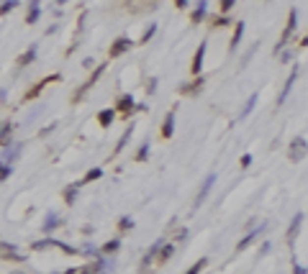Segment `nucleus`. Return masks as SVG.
<instances>
[{"label":"nucleus","mask_w":308,"mask_h":274,"mask_svg":"<svg viewBox=\"0 0 308 274\" xmlns=\"http://www.w3.org/2000/svg\"><path fill=\"white\" fill-rule=\"evenodd\" d=\"M301 223H303V213H298V215H295V218L290 221V228H288V244H293V241H295V233H298Z\"/></svg>","instance_id":"6"},{"label":"nucleus","mask_w":308,"mask_h":274,"mask_svg":"<svg viewBox=\"0 0 308 274\" xmlns=\"http://www.w3.org/2000/svg\"><path fill=\"white\" fill-rule=\"evenodd\" d=\"M172 128H175V113H167L165 125H162V136H165V139H169V136H172Z\"/></svg>","instance_id":"8"},{"label":"nucleus","mask_w":308,"mask_h":274,"mask_svg":"<svg viewBox=\"0 0 308 274\" xmlns=\"http://www.w3.org/2000/svg\"><path fill=\"white\" fill-rule=\"evenodd\" d=\"M8 133H10V125L5 123V125H3V144H8Z\"/></svg>","instance_id":"29"},{"label":"nucleus","mask_w":308,"mask_h":274,"mask_svg":"<svg viewBox=\"0 0 308 274\" xmlns=\"http://www.w3.org/2000/svg\"><path fill=\"white\" fill-rule=\"evenodd\" d=\"M234 8V0H221V10H231Z\"/></svg>","instance_id":"26"},{"label":"nucleus","mask_w":308,"mask_h":274,"mask_svg":"<svg viewBox=\"0 0 308 274\" xmlns=\"http://www.w3.org/2000/svg\"><path fill=\"white\" fill-rule=\"evenodd\" d=\"M213 182H216V174H208L205 177V182H203V187H200V192H198V198H196V208H200L203 205V200L208 198V192H211V187H213Z\"/></svg>","instance_id":"3"},{"label":"nucleus","mask_w":308,"mask_h":274,"mask_svg":"<svg viewBox=\"0 0 308 274\" xmlns=\"http://www.w3.org/2000/svg\"><path fill=\"white\" fill-rule=\"evenodd\" d=\"M205 5H208V0H200V3H198V10L193 13V24H200V21H203V16H205Z\"/></svg>","instance_id":"14"},{"label":"nucleus","mask_w":308,"mask_h":274,"mask_svg":"<svg viewBox=\"0 0 308 274\" xmlns=\"http://www.w3.org/2000/svg\"><path fill=\"white\" fill-rule=\"evenodd\" d=\"M293 274H306V269H303V267H298V264H295V269H293Z\"/></svg>","instance_id":"32"},{"label":"nucleus","mask_w":308,"mask_h":274,"mask_svg":"<svg viewBox=\"0 0 308 274\" xmlns=\"http://www.w3.org/2000/svg\"><path fill=\"white\" fill-rule=\"evenodd\" d=\"M18 5V0H5V3H3V8H0V13H3V16H8L10 13V10H13Z\"/></svg>","instance_id":"18"},{"label":"nucleus","mask_w":308,"mask_h":274,"mask_svg":"<svg viewBox=\"0 0 308 274\" xmlns=\"http://www.w3.org/2000/svg\"><path fill=\"white\" fill-rule=\"evenodd\" d=\"M259 231H262V225H259V228H257V231H252V233H247V236H244V238H242V241H239V246H236V249H239V251H242V249H247V246H249V244H252V238H254V236H257V233H259Z\"/></svg>","instance_id":"15"},{"label":"nucleus","mask_w":308,"mask_h":274,"mask_svg":"<svg viewBox=\"0 0 308 274\" xmlns=\"http://www.w3.org/2000/svg\"><path fill=\"white\" fill-rule=\"evenodd\" d=\"M188 5V0H177V8H185Z\"/></svg>","instance_id":"33"},{"label":"nucleus","mask_w":308,"mask_h":274,"mask_svg":"<svg viewBox=\"0 0 308 274\" xmlns=\"http://www.w3.org/2000/svg\"><path fill=\"white\" fill-rule=\"evenodd\" d=\"M203 56H205V41L198 47L196 56H193V64H190V72H193V75H200V70H203Z\"/></svg>","instance_id":"4"},{"label":"nucleus","mask_w":308,"mask_h":274,"mask_svg":"<svg viewBox=\"0 0 308 274\" xmlns=\"http://www.w3.org/2000/svg\"><path fill=\"white\" fill-rule=\"evenodd\" d=\"M254 102H257V93H254L252 98H249V100H247V105H244V110H242V116H239V118H247V116H249V113H252V108H254Z\"/></svg>","instance_id":"16"},{"label":"nucleus","mask_w":308,"mask_h":274,"mask_svg":"<svg viewBox=\"0 0 308 274\" xmlns=\"http://www.w3.org/2000/svg\"><path fill=\"white\" fill-rule=\"evenodd\" d=\"M306 151H308L306 139H303V136H295V139L290 141V159H293V162H301V159L306 156Z\"/></svg>","instance_id":"2"},{"label":"nucleus","mask_w":308,"mask_h":274,"mask_svg":"<svg viewBox=\"0 0 308 274\" xmlns=\"http://www.w3.org/2000/svg\"><path fill=\"white\" fill-rule=\"evenodd\" d=\"M203 267H205V259H200V261H198V264H196V267H190V269H188L185 274H198V272H200Z\"/></svg>","instance_id":"23"},{"label":"nucleus","mask_w":308,"mask_h":274,"mask_svg":"<svg viewBox=\"0 0 308 274\" xmlns=\"http://www.w3.org/2000/svg\"><path fill=\"white\" fill-rule=\"evenodd\" d=\"M8 174H10V167L3 164V169H0V179H8Z\"/></svg>","instance_id":"27"},{"label":"nucleus","mask_w":308,"mask_h":274,"mask_svg":"<svg viewBox=\"0 0 308 274\" xmlns=\"http://www.w3.org/2000/svg\"><path fill=\"white\" fill-rule=\"evenodd\" d=\"M103 174V169H93V172H87L85 177H83V182H93V179H98Z\"/></svg>","instance_id":"21"},{"label":"nucleus","mask_w":308,"mask_h":274,"mask_svg":"<svg viewBox=\"0 0 308 274\" xmlns=\"http://www.w3.org/2000/svg\"><path fill=\"white\" fill-rule=\"evenodd\" d=\"M98 123L103 125V128H108V125L113 123V110H100V116H98Z\"/></svg>","instance_id":"13"},{"label":"nucleus","mask_w":308,"mask_h":274,"mask_svg":"<svg viewBox=\"0 0 308 274\" xmlns=\"http://www.w3.org/2000/svg\"><path fill=\"white\" fill-rule=\"evenodd\" d=\"M154 28H157L154 24H152V26H146V33H144V41H149V39H152V33H154Z\"/></svg>","instance_id":"25"},{"label":"nucleus","mask_w":308,"mask_h":274,"mask_svg":"<svg viewBox=\"0 0 308 274\" xmlns=\"http://www.w3.org/2000/svg\"><path fill=\"white\" fill-rule=\"evenodd\" d=\"M303 47H308V36H306V39H303Z\"/></svg>","instance_id":"34"},{"label":"nucleus","mask_w":308,"mask_h":274,"mask_svg":"<svg viewBox=\"0 0 308 274\" xmlns=\"http://www.w3.org/2000/svg\"><path fill=\"white\" fill-rule=\"evenodd\" d=\"M242 36H244V21H239V24H236V31H234V36H231V49H236V47H239Z\"/></svg>","instance_id":"10"},{"label":"nucleus","mask_w":308,"mask_h":274,"mask_svg":"<svg viewBox=\"0 0 308 274\" xmlns=\"http://www.w3.org/2000/svg\"><path fill=\"white\" fill-rule=\"evenodd\" d=\"M64 200L72 205V202L77 200V190H75V187H67V190H64Z\"/></svg>","instance_id":"20"},{"label":"nucleus","mask_w":308,"mask_h":274,"mask_svg":"<svg viewBox=\"0 0 308 274\" xmlns=\"http://www.w3.org/2000/svg\"><path fill=\"white\" fill-rule=\"evenodd\" d=\"M56 3H59V5H62V3H67V0H56Z\"/></svg>","instance_id":"35"},{"label":"nucleus","mask_w":308,"mask_h":274,"mask_svg":"<svg viewBox=\"0 0 308 274\" xmlns=\"http://www.w3.org/2000/svg\"><path fill=\"white\" fill-rule=\"evenodd\" d=\"M118 244H121V241H118V238H113V241H108V244H106V246H103L100 251H103V254H113V251H116V249H118Z\"/></svg>","instance_id":"17"},{"label":"nucleus","mask_w":308,"mask_h":274,"mask_svg":"<svg viewBox=\"0 0 308 274\" xmlns=\"http://www.w3.org/2000/svg\"><path fill=\"white\" fill-rule=\"evenodd\" d=\"M121 228H123V231H126V228H131V221H129V218H121Z\"/></svg>","instance_id":"31"},{"label":"nucleus","mask_w":308,"mask_h":274,"mask_svg":"<svg viewBox=\"0 0 308 274\" xmlns=\"http://www.w3.org/2000/svg\"><path fill=\"white\" fill-rule=\"evenodd\" d=\"M146 156H149V144H141V149H139V154H136V159H139V162H144Z\"/></svg>","instance_id":"22"},{"label":"nucleus","mask_w":308,"mask_h":274,"mask_svg":"<svg viewBox=\"0 0 308 274\" xmlns=\"http://www.w3.org/2000/svg\"><path fill=\"white\" fill-rule=\"evenodd\" d=\"M131 108H134V98H131V95H121V100H118L116 110H123V113H129Z\"/></svg>","instance_id":"9"},{"label":"nucleus","mask_w":308,"mask_h":274,"mask_svg":"<svg viewBox=\"0 0 308 274\" xmlns=\"http://www.w3.org/2000/svg\"><path fill=\"white\" fill-rule=\"evenodd\" d=\"M126 49H131V41H129V39H118V41H113V47H111V56H118V54H123Z\"/></svg>","instance_id":"7"},{"label":"nucleus","mask_w":308,"mask_h":274,"mask_svg":"<svg viewBox=\"0 0 308 274\" xmlns=\"http://www.w3.org/2000/svg\"><path fill=\"white\" fill-rule=\"evenodd\" d=\"M36 21H39V0H33L28 16H26V24H36Z\"/></svg>","instance_id":"12"},{"label":"nucleus","mask_w":308,"mask_h":274,"mask_svg":"<svg viewBox=\"0 0 308 274\" xmlns=\"http://www.w3.org/2000/svg\"><path fill=\"white\" fill-rule=\"evenodd\" d=\"M56 223H59V218H56V215H49V218L44 221V233H47V231H52V228H54Z\"/></svg>","instance_id":"19"},{"label":"nucleus","mask_w":308,"mask_h":274,"mask_svg":"<svg viewBox=\"0 0 308 274\" xmlns=\"http://www.w3.org/2000/svg\"><path fill=\"white\" fill-rule=\"evenodd\" d=\"M295 77H298V70H293V72H290V77L285 79V87H282V93H280V98H278V105H280V102H285V100H288L290 90H293V82H295Z\"/></svg>","instance_id":"5"},{"label":"nucleus","mask_w":308,"mask_h":274,"mask_svg":"<svg viewBox=\"0 0 308 274\" xmlns=\"http://www.w3.org/2000/svg\"><path fill=\"white\" fill-rule=\"evenodd\" d=\"M295 21H298V10L290 8V13H288V26L282 28V36H280V44H278V51L285 47V41L293 36V31H295ZM278 51H275V54H278Z\"/></svg>","instance_id":"1"},{"label":"nucleus","mask_w":308,"mask_h":274,"mask_svg":"<svg viewBox=\"0 0 308 274\" xmlns=\"http://www.w3.org/2000/svg\"><path fill=\"white\" fill-rule=\"evenodd\" d=\"M169 254H172V246H165V249H162V254H159V256H162V261H165V259H169Z\"/></svg>","instance_id":"28"},{"label":"nucleus","mask_w":308,"mask_h":274,"mask_svg":"<svg viewBox=\"0 0 308 274\" xmlns=\"http://www.w3.org/2000/svg\"><path fill=\"white\" fill-rule=\"evenodd\" d=\"M33 59H36V47H31L26 54H21V56H18V67H26V64L33 62Z\"/></svg>","instance_id":"11"},{"label":"nucleus","mask_w":308,"mask_h":274,"mask_svg":"<svg viewBox=\"0 0 308 274\" xmlns=\"http://www.w3.org/2000/svg\"><path fill=\"white\" fill-rule=\"evenodd\" d=\"M249 164H252V156L244 154V156H242V167H249Z\"/></svg>","instance_id":"30"},{"label":"nucleus","mask_w":308,"mask_h":274,"mask_svg":"<svg viewBox=\"0 0 308 274\" xmlns=\"http://www.w3.org/2000/svg\"><path fill=\"white\" fill-rule=\"evenodd\" d=\"M3 251H5V254H3V256H16V254H13V251H16V249H13V246H8V244H3ZM16 259H18V256H16Z\"/></svg>","instance_id":"24"}]
</instances>
